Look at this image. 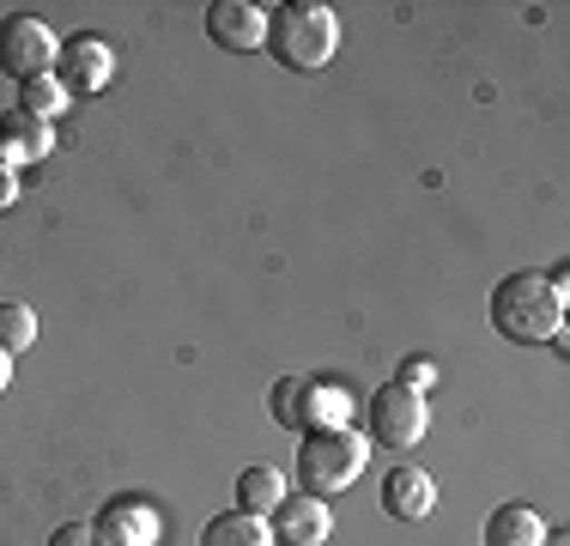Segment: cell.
<instances>
[{"mask_svg":"<svg viewBox=\"0 0 570 546\" xmlns=\"http://www.w3.org/2000/svg\"><path fill=\"white\" fill-rule=\"evenodd\" d=\"M492 322L504 340H515V347H540V340L559 347V334H564V267L559 273H534V267L510 273L492 292Z\"/></svg>","mask_w":570,"mask_h":546,"instance_id":"6da1fadb","label":"cell"},{"mask_svg":"<svg viewBox=\"0 0 570 546\" xmlns=\"http://www.w3.org/2000/svg\"><path fill=\"white\" fill-rule=\"evenodd\" d=\"M267 49H274L279 67H297V74H316V67L334 61L341 49V19L322 0H285L279 12H267Z\"/></svg>","mask_w":570,"mask_h":546,"instance_id":"7a4b0ae2","label":"cell"},{"mask_svg":"<svg viewBox=\"0 0 570 546\" xmlns=\"http://www.w3.org/2000/svg\"><path fill=\"white\" fill-rule=\"evenodd\" d=\"M364 474V437L341 431H304V449H297V486L309 498H341V491Z\"/></svg>","mask_w":570,"mask_h":546,"instance_id":"3957f363","label":"cell"},{"mask_svg":"<svg viewBox=\"0 0 570 546\" xmlns=\"http://www.w3.org/2000/svg\"><path fill=\"white\" fill-rule=\"evenodd\" d=\"M56 55H61V37L49 31L43 19H31V12H12V19H0V74L7 79H49L56 74Z\"/></svg>","mask_w":570,"mask_h":546,"instance_id":"277c9868","label":"cell"},{"mask_svg":"<svg viewBox=\"0 0 570 546\" xmlns=\"http://www.w3.org/2000/svg\"><path fill=\"white\" fill-rule=\"evenodd\" d=\"M425 419H431L425 394L406 389V382H383V389L371 394V437L389 449H413L419 437H425Z\"/></svg>","mask_w":570,"mask_h":546,"instance_id":"5b68a950","label":"cell"},{"mask_svg":"<svg viewBox=\"0 0 570 546\" xmlns=\"http://www.w3.org/2000/svg\"><path fill=\"white\" fill-rule=\"evenodd\" d=\"M56 79H61L67 98H98V91L116 79V49L104 43V37H91V31L67 37L61 55H56Z\"/></svg>","mask_w":570,"mask_h":546,"instance_id":"8992f818","label":"cell"},{"mask_svg":"<svg viewBox=\"0 0 570 546\" xmlns=\"http://www.w3.org/2000/svg\"><path fill=\"white\" fill-rule=\"evenodd\" d=\"M91 535H98V546H153L158 540V510L140 491H121V498H110L98 510Z\"/></svg>","mask_w":570,"mask_h":546,"instance_id":"52a82bcc","label":"cell"},{"mask_svg":"<svg viewBox=\"0 0 570 546\" xmlns=\"http://www.w3.org/2000/svg\"><path fill=\"white\" fill-rule=\"evenodd\" d=\"M267 528H274V546H322L334 535V516L322 498H309V491H297V498H279L274 516H267Z\"/></svg>","mask_w":570,"mask_h":546,"instance_id":"ba28073f","label":"cell"},{"mask_svg":"<svg viewBox=\"0 0 570 546\" xmlns=\"http://www.w3.org/2000/svg\"><path fill=\"white\" fill-rule=\"evenodd\" d=\"M207 37L225 55H249L267 43V12L249 7V0H213L207 7Z\"/></svg>","mask_w":570,"mask_h":546,"instance_id":"9c48e42d","label":"cell"},{"mask_svg":"<svg viewBox=\"0 0 570 546\" xmlns=\"http://www.w3.org/2000/svg\"><path fill=\"white\" fill-rule=\"evenodd\" d=\"M431 504H438L431 474H419V468H389L383 474V510L395 516V523H425Z\"/></svg>","mask_w":570,"mask_h":546,"instance_id":"30bf717a","label":"cell"},{"mask_svg":"<svg viewBox=\"0 0 570 546\" xmlns=\"http://www.w3.org/2000/svg\"><path fill=\"white\" fill-rule=\"evenodd\" d=\"M49 146H56V134H49V121L24 116V109H12V116L0 121V170H19V164H37V158H49Z\"/></svg>","mask_w":570,"mask_h":546,"instance_id":"8fae6325","label":"cell"},{"mask_svg":"<svg viewBox=\"0 0 570 546\" xmlns=\"http://www.w3.org/2000/svg\"><path fill=\"white\" fill-rule=\"evenodd\" d=\"M352 413L346 382H304V431H341Z\"/></svg>","mask_w":570,"mask_h":546,"instance_id":"7c38bea8","label":"cell"},{"mask_svg":"<svg viewBox=\"0 0 570 546\" xmlns=\"http://www.w3.org/2000/svg\"><path fill=\"white\" fill-rule=\"evenodd\" d=\"M200 546H274V528H267V516L219 510L207 528H200Z\"/></svg>","mask_w":570,"mask_h":546,"instance_id":"4fadbf2b","label":"cell"},{"mask_svg":"<svg viewBox=\"0 0 570 546\" xmlns=\"http://www.w3.org/2000/svg\"><path fill=\"white\" fill-rule=\"evenodd\" d=\"M540 535H547V523L528 504H498L485 516V546H540Z\"/></svg>","mask_w":570,"mask_h":546,"instance_id":"5bb4252c","label":"cell"},{"mask_svg":"<svg viewBox=\"0 0 570 546\" xmlns=\"http://www.w3.org/2000/svg\"><path fill=\"white\" fill-rule=\"evenodd\" d=\"M285 498V480L274 468H243L237 474V510L249 516H274V504Z\"/></svg>","mask_w":570,"mask_h":546,"instance_id":"9a60e30c","label":"cell"},{"mask_svg":"<svg viewBox=\"0 0 570 546\" xmlns=\"http://www.w3.org/2000/svg\"><path fill=\"white\" fill-rule=\"evenodd\" d=\"M19 109H24V116H37V121H56L67 109L61 79L56 74H49V79H24V86H19Z\"/></svg>","mask_w":570,"mask_h":546,"instance_id":"2e32d148","label":"cell"},{"mask_svg":"<svg viewBox=\"0 0 570 546\" xmlns=\"http://www.w3.org/2000/svg\"><path fill=\"white\" fill-rule=\"evenodd\" d=\"M37 340V310L31 304H0V352H24Z\"/></svg>","mask_w":570,"mask_h":546,"instance_id":"e0dca14e","label":"cell"},{"mask_svg":"<svg viewBox=\"0 0 570 546\" xmlns=\"http://www.w3.org/2000/svg\"><path fill=\"white\" fill-rule=\"evenodd\" d=\"M274 419L285 431H304V377H279L274 382Z\"/></svg>","mask_w":570,"mask_h":546,"instance_id":"ac0fdd59","label":"cell"},{"mask_svg":"<svg viewBox=\"0 0 570 546\" xmlns=\"http://www.w3.org/2000/svg\"><path fill=\"white\" fill-rule=\"evenodd\" d=\"M49 546H98V535H91V523H61Z\"/></svg>","mask_w":570,"mask_h":546,"instance_id":"d6986e66","label":"cell"},{"mask_svg":"<svg viewBox=\"0 0 570 546\" xmlns=\"http://www.w3.org/2000/svg\"><path fill=\"white\" fill-rule=\"evenodd\" d=\"M401 382H406V389H425V382H431V364H425V359H413V364L401 371Z\"/></svg>","mask_w":570,"mask_h":546,"instance_id":"ffe728a7","label":"cell"},{"mask_svg":"<svg viewBox=\"0 0 570 546\" xmlns=\"http://www.w3.org/2000/svg\"><path fill=\"white\" fill-rule=\"evenodd\" d=\"M12 201H19V176H12V170H0V213H7Z\"/></svg>","mask_w":570,"mask_h":546,"instance_id":"44dd1931","label":"cell"},{"mask_svg":"<svg viewBox=\"0 0 570 546\" xmlns=\"http://www.w3.org/2000/svg\"><path fill=\"white\" fill-rule=\"evenodd\" d=\"M540 546H570V535H564V528H547V535H540Z\"/></svg>","mask_w":570,"mask_h":546,"instance_id":"7402d4cb","label":"cell"},{"mask_svg":"<svg viewBox=\"0 0 570 546\" xmlns=\"http://www.w3.org/2000/svg\"><path fill=\"white\" fill-rule=\"evenodd\" d=\"M7 382H12V352H0V394H7Z\"/></svg>","mask_w":570,"mask_h":546,"instance_id":"603a6c76","label":"cell"}]
</instances>
